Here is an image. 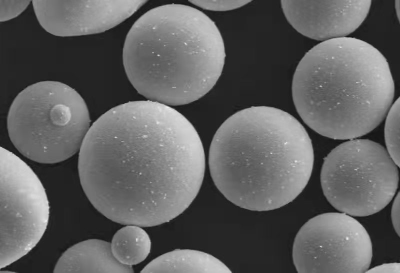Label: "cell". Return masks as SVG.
<instances>
[{
	"instance_id": "obj_1",
	"label": "cell",
	"mask_w": 400,
	"mask_h": 273,
	"mask_svg": "<svg viewBox=\"0 0 400 273\" xmlns=\"http://www.w3.org/2000/svg\"><path fill=\"white\" fill-rule=\"evenodd\" d=\"M192 124L170 106L151 100L114 107L90 126L79 151L82 187L110 220L152 227L192 204L205 171Z\"/></svg>"
},
{
	"instance_id": "obj_2",
	"label": "cell",
	"mask_w": 400,
	"mask_h": 273,
	"mask_svg": "<svg viewBox=\"0 0 400 273\" xmlns=\"http://www.w3.org/2000/svg\"><path fill=\"white\" fill-rule=\"evenodd\" d=\"M314 162L307 131L293 116L266 106L241 110L226 119L210 144L212 179L242 208L270 211L294 201L310 178Z\"/></svg>"
},
{
	"instance_id": "obj_3",
	"label": "cell",
	"mask_w": 400,
	"mask_h": 273,
	"mask_svg": "<svg viewBox=\"0 0 400 273\" xmlns=\"http://www.w3.org/2000/svg\"><path fill=\"white\" fill-rule=\"evenodd\" d=\"M292 96L304 123L338 140L366 135L383 120L392 102L394 82L385 57L354 37L322 41L302 57L294 74Z\"/></svg>"
},
{
	"instance_id": "obj_4",
	"label": "cell",
	"mask_w": 400,
	"mask_h": 273,
	"mask_svg": "<svg viewBox=\"0 0 400 273\" xmlns=\"http://www.w3.org/2000/svg\"><path fill=\"white\" fill-rule=\"evenodd\" d=\"M226 56L214 22L196 8L178 4L142 15L128 33L122 51L134 89L168 106L189 104L207 94L222 74Z\"/></svg>"
},
{
	"instance_id": "obj_5",
	"label": "cell",
	"mask_w": 400,
	"mask_h": 273,
	"mask_svg": "<svg viewBox=\"0 0 400 273\" xmlns=\"http://www.w3.org/2000/svg\"><path fill=\"white\" fill-rule=\"evenodd\" d=\"M90 127L80 94L58 81H44L22 90L8 112L9 137L16 149L34 161L54 164L80 151Z\"/></svg>"
},
{
	"instance_id": "obj_6",
	"label": "cell",
	"mask_w": 400,
	"mask_h": 273,
	"mask_svg": "<svg viewBox=\"0 0 400 273\" xmlns=\"http://www.w3.org/2000/svg\"><path fill=\"white\" fill-rule=\"evenodd\" d=\"M398 167L380 144L352 139L335 147L324 159L321 186L328 201L338 211L368 216L382 210L396 195Z\"/></svg>"
},
{
	"instance_id": "obj_7",
	"label": "cell",
	"mask_w": 400,
	"mask_h": 273,
	"mask_svg": "<svg viewBox=\"0 0 400 273\" xmlns=\"http://www.w3.org/2000/svg\"><path fill=\"white\" fill-rule=\"evenodd\" d=\"M0 268L28 253L48 227L50 205L40 180L12 152L0 149Z\"/></svg>"
},
{
	"instance_id": "obj_8",
	"label": "cell",
	"mask_w": 400,
	"mask_h": 273,
	"mask_svg": "<svg viewBox=\"0 0 400 273\" xmlns=\"http://www.w3.org/2000/svg\"><path fill=\"white\" fill-rule=\"evenodd\" d=\"M292 256L298 273H366L372 262V243L364 227L352 216L326 213L300 228Z\"/></svg>"
},
{
	"instance_id": "obj_9",
	"label": "cell",
	"mask_w": 400,
	"mask_h": 273,
	"mask_svg": "<svg viewBox=\"0 0 400 273\" xmlns=\"http://www.w3.org/2000/svg\"><path fill=\"white\" fill-rule=\"evenodd\" d=\"M147 0H32L40 25L58 36L104 32L130 17Z\"/></svg>"
},
{
	"instance_id": "obj_10",
	"label": "cell",
	"mask_w": 400,
	"mask_h": 273,
	"mask_svg": "<svg viewBox=\"0 0 400 273\" xmlns=\"http://www.w3.org/2000/svg\"><path fill=\"white\" fill-rule=\"evenodd\" d=\"M284 14L298 32L324 41L346 37L368 16L371 0H281Z\"/></svg>"
},
{
	"instance_id": "obj_11",
	"label": "cell",
	"mask_w": 400,
	"mask_h": 273,
	"mask_svg": "<svg viewBox=\"0 0 400 273\" xmlns=\"http://www.w3.org/2000/svg\"><path fill=\"white\" fill-rule=\"evenodd\" d=\"M54 273H134L132 266L114 256L110 243L88 239L68 249L58 260Z\"/></svg>"
},
{
	"instance_id": "obj_12",
	"label": "cell",
	"mask_w": 400,
	"mask_h": 273,
	"mask_svg": "<svg viewBox=\"0 0 400 273\" xmlns=\"http://www.w3.org/2000/svg\"><path fill=\"white\" fill-rule=\"evenodd\" d=\"M140 273H220L232 271L220 260L208 253L176 249L148 263Z\"/></svg>"
},
{
	"instance_id": "obj_13",
	"label": "cell",
	"mask_w": 400,
	"mask_h": 273,
	"mask_svg": "<svg viewBox=\"0 0 400 273\" xmlns=\"http://www.w3.org/2000/svg\"><path fill=\"white\" fill-rule=\"evenodd\" d=\"M112 254L122 264L132 266L144 261L149 255L151 241L142 227L126 225L114 235L110 243Z\"/></svg>"
},
{
	"instance_id": "obj_14",
	"label": "cell",
	"mask_w": 400,
	"mask_h": 273,
	"mask_svg": "<svg viewBox=\"0 0 400 273\" xmlns=\"http://www.w3.org/2000/svg\"><path fill=\"white\" fill-rule=\"evenodd\" d=\"M385 123L384 138L387 151L394 163L400 166V98L390 106Z\"/></svg>"
},
{
	"instance_id": "obj_15",
	"label": "cell",
	"mask_w": 400,
	"mask_h": 273,
	"mask_svg": "<svg viewBox=\"0 0 400 273\" xmlns=\"http://www.w3.org/2000/svg\"><path fill=\"white\" fill-rule=\"evenodd\" d=\"M189 2L204 9L223 11L238 8L251 0H189Z\"/></svg>"
},
{
	"instance_id": "obj_16",
	"label": "cell",
	"mask_w": 400,
	"mask_h": 273,
	"mask_svg": "<svg viewBox=\"0 0 400 273\" xmlns=\"http://www.w3.org/2000/svg\"><path fill=\"white\" fill-rule=\"evenodd\" d=\"M30 0H0V20L6 21L22 13Z\"/></svg>"
},
{
	"instance_id": "obj_17",
	"label": "cell",
	"mask_w": 400,
	"mask_h": 273,
	"mask_svg": "<svg viewBox=\"0 0 400 273\" xmlns=\"http://www.w3.org/2000/svg\"><path fill=\"white\" fill-rule=\"evenodd\" d=\"M391 219L393 227L400 236V193L396 195L392 207Z\"/></svg>"
},
{
	"instance_id": "obj_18",
	"label": "cell",
	"mask_w": 400,
	"mask_h": 273,
	"mask_svg": "<svg viewBox=\"0 0 400 273\" xmlns=\"http://www.w3.org/2000/svg\"><path fill=\"white\" fill-rule=\"evenodd\" d=\"M366 273H400V264L392 263L384 264L368 269Z\"/></svg>"
},
{
	"instance_id": "obj_19",
	"label": "cell",
	"mask_w": 400,
	"mask_h": 273,
	"mask_svg": "<svg viewBox=\"0 0 400 273\" xmlns=\"http://www.w3.org/2000/svg\"><path fill=\"white\" fill-rule=\"evenodd\" d=\"M400 0H396L395 1V7H396V13H397V16L398 19H399V16H400Z\"/></svg>"
}]
</instances>
